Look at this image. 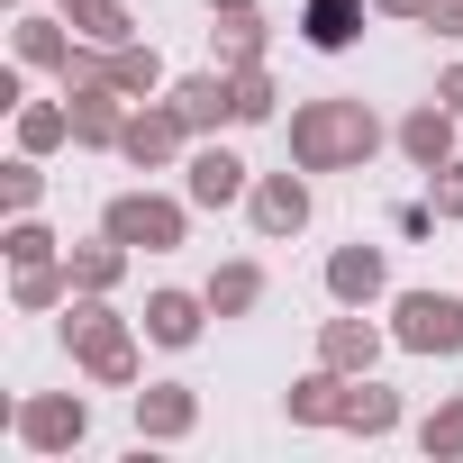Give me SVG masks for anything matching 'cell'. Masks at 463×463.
<instances>
[{
	"mask_svg": "<svg viewBox=\"0 0 463 463\" xmlns=\"http://www.w3.org/2000/svg\"><path fill=\"white\" fill-rule=\"evenodd\" d=\"M109 82H118L128 100H155V91H164V55L128 37V46H109Z\"/></svg>",
	"mask_w": 463,
	"mask_h": 463,
	"instance_id": "484cf974",
	"label": "cell"
},
{
	"mask_svg": "<svg viewBox=\"0 0 463 463\" xmlns=\"http://www.w3.org/2000/svg\"><path fill=\"white\" fill-rule=\"evenodd\" d=\"M318 364H336V373H373V364H382V327H373L364 309H336V318L318 327Z\"/></svg>",
	"mask_w": 463,
	"mask_h": 463,
	"instance_id": "2e32d148",
	"label": "cell"
},
{
	"mask_svg": "<svg viewBox=\"0 0 463 463\" xmlns=\"http://www.w3.org/2000/svg\"><path fill=\"white\" fill-rule=\"evenodd\" d=\"M264 37H273V28H264L255 10H209V55H218L227 73H246V64H264Z\"/></svg>",
	"mask_w": 463,
	"mask_h": 463,
	"instance_id": "d6986e66",
	"label": "cell"
},
{
	"mask_svg": "<svg viewBox=\"0 0 463 463\" xmlns=\"http://www.w3.org/2000/svg\"><path fill=\"white\" fill-rule=\"evenodd\" d=\"M0 246H10V264H46V255H64V246H55V227H37L28 209L10 218V237H0Z\"/></svg>",
	"mask_w": 463,
	"mask_h": 463,
	"instance_id": "f546056e",
	"label": "cell"
},
{
	"mask_svg": "<svg viewBox=\"0 0 463 463\" xmlns=\"http://www.w3.org/2000/svg\"><path fill=\"white\" fill-rule=\"evenodd\" d=\"M209 318H218V309H209V291H173V282H164V291H146V318H137V327H146V345L182 354V345H200V327H209Z\"/></svg>",
	"mask_w": 463,
	"mask_h": 463,
	"instance_id": "8fae6325",
	"label": "cell"
},
{
	"mask_svg": "<svg viewBox=\"0 0 463 463\" xmlns=\"http://www.w3.org/2000/svg\"><path fill=\"white\" fill-rule=\"evenodd\" d=\"M200 427V391L191 382H146L137 391V445H182Z\"/></svg>",
	"mask_w": 463,
	"mask_h": 463,
	"instance_id": "4fadbf2b",
	"label": "cell"
},
{
	"mask_svg": "<svg viewBox=\"0 0 463 463\" xmlns=\"http://www.w3.org/2000/svg\"><path fill=\"white\" fill-rule=\"evenodd\" d=\"M64 354H73L100 391H137V373H146L137 327L109 309V291H73V300H64Z\"/></svg>",
	"mask_w": 463,
	"mask_h": 463,
	"instance_id": "7a4b0ae2",
	"label": "cell"
},
{
	"mask_svg": "<svg viewBox=\"0 0 463 463\" xmlns=\"http://www.w3.org/2000/svg\"><path fill=\"white\" fill-rule=\"evenodd\" d=\"M373 10H382V19H418V28H427V10H436V0H373Z\"/></svg>",
	"mask_w": 463,
	"mask_h": 463,
	"instance_id": "836d02e7",
	"label": "cell"
},
{
	"mask_svg": "<svg viewBox=\"0 0 463 463\" xmlns=\"http://www.w3.org/2000/svg\"><path fill=\"white\" fill-rule=\"evenodd\" d=\"M336 427H345V436H364V445H373V436H391V427H400V391H382L373 373H354V391H345V418H336Z\"/></svg>",
	"mask_w": 463,
	"mask_h": 463,
	"instance_id": "7402d4cb",
	"label": "cell"
},
{
	"mask_svg": "<svg viewBox=\"0 0 463 463\" xmlns=\"http://www.w3.org/2000/svg\"><path fill=\"white\" fill-rule=\"evenodd\" d=\"M10 10H28V0H10Z\"/></svg>",
	"mask_w": 463,
	"mask_h": 463,
	"instance_id": "d590c367",
	"label": "cell"
},
{
	"mask_svg": "<svg viewBox=\"0 0 463 463\" xmlns=\"http://www.w3.org/2000/svg\"><path fill=\"white\" fill-rule=\"evenodd\" d=\"M128 255H137V246H118L109 227H100L91 246H64V264H73V291H118V282H128Z\"/></svg>",
	"mask_w": 463,
	"mask_h": 463,
	"instance_id": "44dd1931",
	"label": "cell"
},
{
	"mask_svg": "<svg viewBox=\"0 0 463 463\" xmlns=\"http://www.w3.org/2000/svg\"><path fill=\"white\" fill-rule=\"evenodd\" d=\"M427 200H436V218H454V227H463V155L427 173Z\"/></svg>",
	"mask_w": 463,
	"mask_h": 463,
	"instance_id": "4dcf8cb0",
	"label": "cell"
},
{
	"mask_svg": "<svg viewBox=\"0 0 463 463\" xmlns=\"http://www.w3.org/2000/svg\"><path fill=\"white\" fill-rule=\"evenodd\" d=\"M164 100L182 109V128H191V137H218V128H237V73H227V64H209V73H182Z\"/></svg>",
	"mask_w": 463,
	"mask_h": 463,
	"instance_id": "9c48e42d",
	"label": "cell"
},
{
	"mask_svg": "<svg viewBox=\"0 0 463 463\" xmlns=\"http://www.w3.org/2000/svg\"><path fill=\"white\" fill-rule=\"evenodd\" d=\"M282 137H291V164L300 173H364L373 155H382V109L373 100H354V91H327V100H300L291 118H282Z\"/></svg>",
	"mask_w": 463,
	"mask_h": 463,
	"instance_id": "6da1fadb",
	"label": "cell"
},
{
	"mask_svg": "<svg viewBox=\"0 0 463 463\" xmlns=\"http://www.w3.org/2000/svg\"><path fill=\"white\" fill-rule=\"evenodd\" d=\"M209 10H255V0H209Z\"/></svg>",
	"mask_w": 463,
	"mask_h": 463,
	"instance_id": "e575fe53",
	"label": "cell"
},
{
	"mask_svg": "<svg viewBox=\"0 0 463 463\" xmlns=\"http://www.w3.org/2000/svg\"><path fill=\"white\" fill-rule=\"evenodd\" d=\"M327 300H336V309H373V300H391V255L364 246V237L336 246V255H327Z\"/></svg>",
	"mask_w": 463,
	"mask_h": 463,
	"instance_id": "30bf717a",
	"label": "cell"
},
{
	"mask_svg": "<svg viewBox=\"0 0 463 463\" xmlns=\"http://www.w3.org/2000/svg\"><path fill=\"white\" fill-rule=\"evenodd\" d=\"M100 227L118 246H137V255H173V246H191V200H164V191H118L109 209H100Z\"/></svg>",
	"mask_w": 463,
	"mask_h": 463,
	"instance_id": "277c9868",
	"label": "cell"
},
{
	"mask_svg": "<svg viewBox=\"0 0 463 463\" xmlns=\"http://www.w3.org/2000/svg\"><path fill=\"white\" fill-rule=\"evenodd\" d=\"M364 19H373V0H300V46L345 55V46L364 37Z\"/></svg>",
	"mask_w": 463,
	"mask_h": 463,
	"instance_id": "ac0fdd59",
	"label": "cell"
},
{
	"mask_svg": "<svg viewBox=\"0 0 463 463\" xmlns=\"http://www.w3.org/2000/svg\"><path fill=\"white\" fill-rule=\"evenodd\" d=\"M73 146V100H19V155Z\"/></svg>",
	"mask_w": 463,
	"mask_h": 463,
	"instance_id": "d4e9b609",
	"label": "cell"
},
{
	"mask_svg": "<svg viewBox=\"0 0 463 463\" xmlns=\"http://www.w3.org/2000/svg\"><path fill=\"white\" fill-rule=\"evenodd\" d=\"M454 128H463V118H454L445 100H418V109L391 128V146H400L418 173H436V164H454Z\"/></svg>",
	"mask_w": 463,
	"mask_h": 463,
	"instance_id": "9a60e30c",
	"label": "cell"
},
{
	"mask_svg": "<svg viewBox=\"0 0 463 463\" xmlns=\"http://www.w3.org/2000/svg\"><path fill=\"white\" fill-rule=\"evenodd\" d=\"M10 300H19L28 318L64 309V300H73V264H64V255H46V264H10Z\"/></svg>",
	"mask_w": 463,
	"mask_h": 463,
	"instance_id": "ffe728a7",
	"label": "cell"
},
{
	"mask_svg": "<svg viewBox=\"0 0 463 463\" xmlns=\"http://www.w3.org/2000/svg\"><path fill=\"white\" fill-rule=\"evenodd\" d=\"M10 436H19L28 454H73V445L91 436V400H82V391H28V400L10 409Z\"/></svg>",
	"mask_w": 463,
	"mask_h": 463,
	"instance_id": "5b68a950",
	"label": "cell"
},
{
	"mask_svg": "<svg viewBox=\"0 0 463 463\" xmlns=\"http://www.w3.org/2000/svg\"><path fill=\"white\" fill-rule=\"evenodd\" d=\"M200 291H209V309H218V318H246V309H264V264H255V255H237V264H218Z\"/></svg>",
	"mask_w": 463,
	"mask_h": 463,
	"instance_id": "603a6c76",
	"label": "cell"
},
{
	"mask_svg": "<svg viewBox=\"0 0 463 463\" xmlns=\"http://www.w3.org/2000/svg\"><path fill=\"white\" fill-rule=\"evenodd\" d=\"M64 19L82 28V46H128L137 37V0H64Z\"/></svg>",
	"mask_w": 463,
	"mask_h": 463,
	"instance_id": "cb8c5ba5",
	"label": "cell"
},
{
	"mask_svg": "<svg viewBox=\"0 0 463 463\" xmlns=\"http://www.w3.org/2000/svg\"><path fill=\"white\" fill-rule=\"evenodd\" d=\"M182 146H191V128H182V109H173V100H137V109H128V137H118V155H128L137 173H164Z\"/></svg>",
	"mask_w": 463,
	"mask_h": 463,
	"instance_id": "ba28073f",
	"label": "cell"
},
{
	"mask_svg": "<svg viewBox=\"0 0 463 463\" xmlns=\"http://www.w3.org/2000/svg\"><path fill=\"white\" fill-rule=\"evenodd\" d=\"M436 100H445V109L463 118V64H445V73H436Z\"/></svg>",
	"mask_w": 463,
	"mask_h": 463,
	"instance_id": "d6a6232c",
	"label": "cell"
},
{
	"mask_svg": "<svg viewBox=\"0 0 463 463\" xmlns=\"http://www.w3.org/2000/svg\"><path fill=\"white\" fill-rule=\"evenodd\" d=\"M345 391H354V373L318 364V373H300V382L282 391V409H291V427H336V418H345Z\"/></svg>",
	"mask_w": 463,
	"mask_h": 463,
	"instance_id": "e0dca14e",
	"label": "cell"
},
{
	"mask_svg": "<svg viewBox=\"0 0 463 463\" xmlns=\"http://www.w3.org/2000/svg\"><path fill=\"white\" fill-rule=\"evenodd\" d=\"M246 191H255V173H246L237 146H191L182 155V200L191 209H237Z\"/></svg>",
	"mask_w": 463,
	"mask_h": 463,
	"instance_id": "8992f818",
	"label": "cell"
},
{
	"mask_svg": "<svg viewBox=\"0 0 463 463\" xmlns=\"http://www.w3.org/2000/svg\"><path fill=\"white\" fill-rule=\"evenodd\" d=\"M10 46H19L28 73H64V64L82 55V28H73L64 10H55V19H46V10H19V37H10Z\"/></svg>",
	"mask_w": 463,
	"mask_h": 463,
	"instance_id": "5bb4252c",
	"label": "cell"
},
{
	"mask_svg": "<svg viewBox=\"0 0 463 463\" xmlns=\"http://www.w3.org/2000/svg\"><path fill=\"white\" fill-rule=\"evenodd\" d=\"M246 209H255V237L264 246H282V237H300V227H309V173L291 164V173H255V191H246Z\"/></svg>",
	"mask_w": 463,
	"mask_h": 463,
	"instance_id": "52a82bcc",
	"label": "cell"
},
{
	"mask_svg": "<svg viewBox=\"0 0 463 463\" xmlns=\"http://www.w3.org/2000/svg\"><path fill=\"white\" fill-rule=\"evenodd\" d=\"M427 28H436V37H463V0H436V10H427Z\"/></svg>",
	"mask_w": 463,
	"mask_h": 463,
	"instance_id": "1f68e13d",
	"label": "cell"
},
{
	"mask_svg": "<svg viewBox=\"0 0 463 463\" xmlns=\"http://www.w3.org/2000/svg\"><path fill=\"white\" fill-rule=\"evenodd\" d=\"M64 100H73V146H100V155H118V137H128V109H137V100H128L118 82H73Z\"/></svg>",
	"mask_w": 463,
	"mask_h": 463,
	"instance_id": "7c38bea8",
	"label": "cell"
},
{
	"mask_svg": "<svg viewBox=\"0 0 463 463\" xmlns=\"http://www.w3.org/2000/svg\"><path fill=\"white\" fill-rule=\"evenodd\" d=\"M37 164H46V155H10V164H0V209H10V218L46 200V173H37Z\"/></svg>",
	"mask_w": 463,
	"mask_h": 463,
	"instance_id": "f1b7e54d",
	"label": "cell"
},
{
	"mask_svg": "<svg viewBox=\"0 0 463 463\" xmlns=\"http://www.w3.org/2000/svg\"><path fill=\"white\" fill-rule=\"evenodd\" d=\"M273 118H282V91H273L264 64H246L237 73V128H273Z\"/></svg>",
	"mask_w": 463,
	"mask_h": 463,
	"instance_id": "4316f807",
	"label": "cell"
},
{
	"mask_svg": "<svg viewBox=\"0 0 463 463\" xmlns=\"http://www.w3.org/2000/svg\"><path fill=\"white\" fill-rule=\"evenodd\" d=\"M418 445H427L436 463H454V454H463V391H454V400H436V409L418 418Z\"/></svg>",
	"mask_w": 463,
	"mask_h": 463,
	"instance_id": "83f0119b",
	"label": "cell"
},
{
	"mask_svg": "<svg viewBox=\"0 0 463 463\" xmlns=\"http://www.w3.org/2000/svg\"><path fill=\"white\" fill-rule=\"evenodd\" d=\"M391 345L454 364L463 354V291H391Z\"/></svg>",
	"mask_w": 463,
	"mask_h": 463,
	"instance_id": "3957f363",
	"label": "cell"
}]
</instances>
